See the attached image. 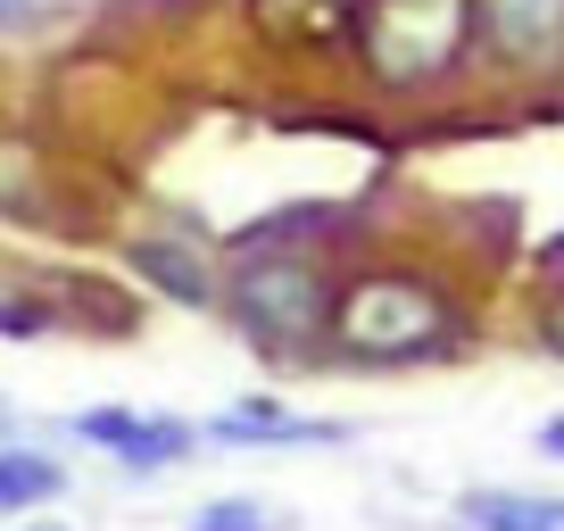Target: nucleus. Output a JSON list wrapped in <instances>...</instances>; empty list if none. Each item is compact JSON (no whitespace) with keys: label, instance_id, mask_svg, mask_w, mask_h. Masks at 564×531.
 I'll return each instance as SVG.
<instances>
[{"label":"nucleus","instance_id":"obj_12","mask_svg":"<svg viewBox=\"0 0 564 531\" xmlns=\"http://www.w3.org/2000/svg\"><path fill=\"white\" fill-rule=\"evenodd\" d=\"M540 448H547V457H564V415H556V424H540Z\"/></svg>","mask_w":564,"mask_h":531},{"label":"nucleus","instance_id":"obj_8","mask_svg":"<svg viewBox=\"0 0 564 531\" xmlns=\"http://www.w3.org/2000/svg\"><path fill=\"white\" fill-rule=\"evenodd\" d=\"M124 266H141V274H150L166 300H183V307H208L216 300L208 266H199L192 249H175V241H133V249H124Z\"/></svg>","mask_w":564,"mask_h":531},{"label":"nucleus","instance_id":"obj_5","mask_svg":"<svg viewBox=\"0 0 564 531\" xmlns=\"http://www.w3.org/2000/svg\"><path fill=\"white\" fill-rule=\"evenodd\" d=\"M208 441H232V448H333L349 441V424H307V415H282V408H232L208 424Z\"/></svg>","mask_w":564,"mask_h":531},{"label":"nucleus","instance_id":"obj_15","mask_svg":"<svg viewBox=\"0 0 564 531\" xmlns=\"http://www.w3.org/2000/svg\"><path fill=\"white\" fill-rule=\"evenodd\" d=\"M556 258H564V241H556Z\"/></svg>","mask_w":564,"mask_h":531},{"label":"nucleus","instance_id":"obj_3","mask_svg":"<svg viewBox=\"0 0 564 531\" xmlns=\"http://www.w3.org/2000/svg\"><path fill=\"white\" fill-rule=\"evenodd\" d=\"M441 333H448V307L432 300L423 283H390V274H373V283H357L349 300H340V340L366 349V357L432 349Z\"/></svg>","mask_w":564,"mask_h":531},{"label":"nucleus","instance_id":"obj_10","mask_svg":"<svg viewBox=\"0 0 564 531\" xmlns=\"http://www.w3.org/2000/svg\"><path fill=\"white\" fill-rule=\"evenodd\" d=\"M183 531H282V514L265 498H208Z\"/></svg>","mask_w":564,"mask_h":531},{"label":"nucleus","instance_id":"obj_6","mask_svg":"<svg viewBox=\"0 0 564 531\" xmlns=\"http://www.w3.org/2000/svg\"><path fill=\"white\" fill-rule=\"evenodd\" d=\"M507 58H547L564 42V0H481Z\"/></svg>","mask_w":564,"mask_h":531},{"label":"nucleus","instance_id":"obj_1","mask_svg":"<svg viewBox=\"0 0 564 531\" xmlns=\"http://www.w3.org/2000/svg\"><path fill=\"white\" fill-rule=\"evenodd\" d=\"M474 0H373L366 18V67L382 84H432L441 67H457Z\"/></svg>","mask_w":564,"mask_h":531},{"label":"nucleus","instance_id":"obj_4","mask_svg":"<svg viewBox=\"0 0 564 531\" xmlns=\"http://www.w3.org/2000/svg\"><path fill=\"white\" fill-rule=\"evenodd\" d=\"M75 432H84L91 448H108L124 474H166V465L192 457V441H199L192 424H150V415H133V408H84Z\"/></svg>","mask_w":564,"mask_h":531},{"label":"nucleus","instance_id":"obj_9","mask_svg":"<svg viewBox=\"0 0 564 531\" xmlns=\"http://www.w3.org/2000/svg\"><path fill=\"white\" fill-rule=\"evenodd\" d=\"M474 531H564V498H531V490H474L465 498Z\"/></svg>","mask_w":564,"mask_h":531},{"label":"nucleus","instance_id":"obj_7","mask_svg":"<svg viewBox=\"0 0 564 531\" xmlns=\"http://www.w3.org/2000/svg\"><path fill=\"white\" fill-rule=\"evenodd\" d=\"M51 498H67V465H58L51 448H25V441H9V448H0V514L51 507Z\"/></svg>","mask_w":564,"mask_h":531},{"label":"nucleus","instance_id":"obj_2","mask_svg":"<svg viewBox=\"0 0 564 531\" xmlns=\"http://www.w3.org/2000/svg\"><path fill=\"white\" fill-rule=\"evenodd\" d=\"M232 316H241L249 340H282V349H300L307 333H324V283L316 266L300 258H258L232 274Z\"/></svg>","mask_w":564,"mask_h":531},{"label":"nucleus","instance_id":"obj_14","mask_svg":"<svg viewBox=\"0 0 564 531\" xmlns=\"http://www.w3.org/2000/svg\"><path fill=\"white\" fill-rule=\"evenodd\" d=\"M9 432H18V415H9V399H0V448H9Z\"/></svg>","mask_w":564,"mask_h":531},{"label":"nucleus","instance_id":"obj_13","mask_svg":"<svg viewBox=\"0 0 564 531\" xmlns=\"http://www.w3.org/2000/svg\"><path fill=\"white\" fill-rule=\"evenodd\" d=\"M25 18V0H0V25H18Z\"/></svg>","mask_w":564,"mask_h":531},{"label":"nucleus","instance_id":"obj_11","mask_svg":"<svg viewBox=\"0 0 564 531\" xmlns=\"http://www.w3.org/2000/svg\"><path fill=\"white\" fill-rule=\"evenodd\" d=\"M51 333V307L34 300H0V340H42Z\"/></svg>","mask_w":564,"mask_h":531}]
</instances>
